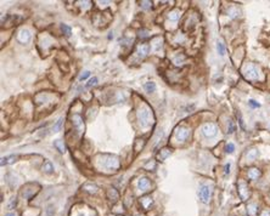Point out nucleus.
Returning a JSON list of instances; mask_svg holds the SVG:
<instances>
[{
	"label": "nucleus",
	"mask_w": 270,
	"mask_h": 216,
	"mask_svg": "<svg viewBox=\"0 0 270 216\" xmlns=\"http://www.w3.org/2000/svg\"><path fill=\"white\" fill-rule=\"evenodd\" d=\"M107 199L111 200L112 203H116L119 199V193L117 192L116 188H108L107 189Z\"/></svg>",
	"instance_id": "9"
},
{
	"label": "nucleus",
	"mask_w": 270,
	"mask_h": 216,
	"mask_svg": "<svg viewBox=\"0 0 270 216\" xmlns=\"http://www.w3.org/2000/svg\"><path fill=\"white\" fill-rule=\"evenodd\" d=\"M217 49H218V52H219L220 56H224V55H225V47H224V44H223V43L218 41V44H217Z\"/></svg>",
	"instance_id": "23"
},
{
	"label": "nucleus",
	"mask_w": 270,
	"mask_h": 216,
	"mask_svg": "<svg viewBox=\"0 0 270 216\" xmlns=\"http://www.w3.org/2000/svg\"><path fill=\"white\" fill-rule=\"evenodd\" d=\"M151 5H152L151 2H141V6H142L144 9H150Z\"/></svg>",
	"instance_id": "30"
},
{
	"label": "nucleus",
	"mask_w": 270,
	"mask_h": 216,
	"mask_svg": "<svg viewBox=\"0 0 270 216\" xmlns=\"http://www.w3.org/2000/svg\"><path fill=\"white\" fill-rule=\"evenodd\" d=\"M62 123H63V118H58L57 122L55 123V125L52 126V130H54V131H60V129H61V126H62Z\"/></svg>",
	"instance_id": "22"
},
{
	"label": "nucleus",
	"mask_w": 270,
	"mask_h": 216,
	"mask_svg": "<svg viewBox=\"0 0 270 216\" xmlns=\"http://www.w3.org/2000/svg\"><path fill=\"white\" fill-rule=\"evenodd\" d=\"M172 154V149L170 148H168V147H165V148H163V149H161V152L157 154V159L158 160H161V162H163L164 159H167L169 155Z\"/></svg>",
	"instance_id": "12"
},
{
	"label": "nucleus",
	"mask_w": 270,
	"mask_h": 216,
	"mask_svg": "<svg viewBox=\"0 0 270 216\" xmlns=\"http://www.w3.org/2000/svg\"><path fill=\"white\" fill-rule=\"evenodd\" d=\"M98 84V78H93V79H90L89 81H88V84L85 85V87H92V86H94V85H96Z\"/></svg>",
	"instance_id": "24"
},
{
	"label": "nucleus",
	"mask_w": 270,
	"mask_h": 216,
	"mask_svg": "<svg viewBox=\"0 0 270 216\" xmlns=\"http://www.w3.org/2000/svg\"><path fill=\"white\" fill-rule=\"evenodd\" d=\"M235 151V146H234V143H229V145H226V153H232Z\"/></svg>",
	"instance_id": "28"
},
{
	"label": "nucleus",
	"mask_w": 270,
	"mask_h": 216,
	"mask_svg": "<svg viewBox=\"0 0 270 216\" xmlns=\"http://www.w3.org/2000/svg\"><path fill=\"white\" fill-rule=\"evenodd\" d=\"M169 20H172V21H178L179 20V14L176 12V11H173V12H170L169 14Z\"/></svg>",
	"instance_id": "25"
},
{
	"label": "nucleus",
	"mask_w": 270,
	"mask_h": 216,
	"mask_svg": "<svg viewBox=\"0 0 270 216\" xmlns=\"http://www.w3.org/2000/svg\"><path fill=\"white\" fill-rule=\"evenodd\" d=\"M83 189L84 191H86L88 193H90V194H95L96 192H98V186L96 185H94V183H90V182H88V183H85L84 186H83Z\"/></svg>",
	"instance_id": "13"
},
{
	"label": "nucleus",
	"mask_w": 270,
	"mask_h": 216,
	"mask_svg": "<svg viewBox=\"0 0 270 216\" xmlns=\"http://www.w3.org/2000/svg\"><path fill=\"white\" fill-rule=\"evenodd\" d=\"M235 129H236V126H235V124H234V122H229V129H228V133L229 134H232L234 131H235Z\"/></svg>",
	"instance_id": "27"
},
{
	"label": "nucleus",
	"mask_w": 270,
	"mask_h": 216,
	"mask_svg": "<svg viewBox=\"0 0 270 216\" xmlns=\"http://www.w3.org/2000/svg\"><path fill=\"white\" fill-rule=\"evenodd\" d=\"M257 155H258V152H257L255 149H252V151L248 153V155H247V157H248V159H249V160H253V159H254Z\"/></svg>",
	"instance_id": "26"
},
{
	"label": "nucleus",
	"mask_w": 270,
	"mask_h": 216,
	"mask_svg": "<svg viewBox=\"0 0 270 216\" xmlns=\"http://www.w3.org/2000/svg\"><path fill=\"white\" fill-rule=\"evenodd\" d=\"M259 176H260V171H259L258 169L252 168V169L248 170V177H249L251 180H257Z\"/></svg>",
	"instance_id": "15"
},
{
	"label": "nucleus",
	"mask_w": 270,
	"mask_h": 216,
	"mask_svg": "<svg viewBox=\"0 0 270 216\" xmlns=\"http://www.w3.org/2000/svg\"><path fill=\"white\" fill-rule=\"evenodd\" d=\"M138 117H139V120H140V124L141 126L146 128L148 125H151V112L147 107H144V108H140V111L138 113Z\"/></svg>",
	"instance_id": "1"
},
{
	"label": "nucleus",
	"mask_w": 270,
	"mask_h": 216,
	"mask_svg": "<svg viewBox=\"0 0 270 216\" xmlns=\"http://www.w3.org/2000/svg\"><path fill=\"white\" fill-rule=\"evenodd\" d=\"M148 51H150V46H148V44H140L139 46H138V49H136V54H138V56L139 57H146L147 55H148Z\"/></svg>",
	"instance_id": "6"
},
{
	"label": "nucleus",
	"mask_w": 270,
	"mask_h": 216,
	"mask_svg": "<svg viewBox=\"0 0 270 216\" xmlns=\"http://www.w3.org/2000/svg\"><path fill=\"white\" fill-rule=\"evenodd\" d=\"M54 146H55V148H56L60 153H65V152H66V146H65L63 141L56 140V141H54Z\"/></svg>",
	"instance_id": "14"
},
{
	"label": "nucleus",
	"mask_w": 270,
	"mask_h": 216,
	"mask_svg": "<svg viewBox=\"0 0 270 216\" xmlns=\"http://www.w3.org/2000/svg\"><path fill=\"white\" fill-rule=\"evenodd\" d=\"M140 203H141L144 209H148L151 206V204H152V199L150 197H144V198L140 199Z\"/></svg>",
	"instance_id": "17"
},
{
	"label": "nucleus",
	"mask_w": 270,
	"mask_h": 216,
	"mask_svg": "<svg viewBox=\"0 0 270 216\" xmlns=\"http://www.w3.org/2000/svg\"><path fill=\"white\" fill-rule=\"evenodd\" d=\"M144 87H145V90H146L147 92H150V93L156 91V84H155L153 81H148V83H146Z\"/></svg>",
	"instance_id": "19"
},
{
	"label": "nucleus",
	"mask_w": 270,
	"mask_h": 216,
	"mask_svg": "<svg viewBox=\"0 0 270 216\" xmlns=\"http://www.w3.org/2000/svg\"><path fill=\"white\" fill-rule=\"evenodd\" d=\"M16 159H17V155H9V157H5V158H2V165L12 164Z\"/></svg>",
	"instance_id": "16"
},
{
	"label": "nucleus",
	"mask_w": 270,
	"mask_h": 216,
	"mask_svg": "<svg viewBox=\"0 0 270 216\" xmlns=\"http://www.w3.org/2000/svg\"><path fill=\"white\" fill-rule=\"evenodd\" d=\"M116 216H123V215H116Z\"/></svg>",
	"instance_id": "35"
},
{
	"label": "nucleus",
	"mask_w": 270,
	"mask_h": 216,
	"mask_svg": "<svg viewBox=\"0 0 270 216\" xmlns=\"http://www.w3.org/2000/svg\"><path fill=\"white\" fill-rule=\"evenodd\" d=\"M249 106H251V107H253V108H258L260 104H259V103H257L254 100H249Z\"/></svg>",
	"instance_id": "31"
},
{
	"label": "nucleus",
	"mask_w": 270,
	"mask_h": 216,
	"mask_svg": "<svg viewBox=\"0 0 270 216\" xmlns=\"http://www.w3.org/2000/svg\"><path fill=\"white\" fill-rule=\"evenodd\" d=\"M229 172H230V164H226V165H225V174L228 175Z\"/></svg>",
	"instance_id": "33"
},
{
	"label": "nucleus",
	"mask_w": 270,
	"mask_h": 216,
	"mask_svg": "<svg viewBox=\"0 0 270 216\" xmlns=\"http://www.w3.org/2000/svg\"><path fill=\"white\" fill-rule=\"evenodd\" d=\"M104 166L107 168V169H112V170H116L118 166H119V162H118V158L115 157V155H106V159L102 162Z\"/></svg>",
	"instance_id": "2"
},
{
	"label": "nucleus",
	"mask_w": 270,
	"mask_h": 216,
	"mask_svg": "<svg viewBox=\"0 0 270 216\" xmlns=\"http://www.w3.org/2000/svg\"><path fill=\"white\" fill-rule=\"evenodd\" d=\"M217 131H218L217 125H215V124H212V123L206 124V125L202 128V133H203V135H205L206 137H213V136H215V135H217Z\"/></svg>",
	"instance_id": "4"
},
{
	"label": "nucleus",
	"mask_w": 270,
	"mask_h": 216,
	"mask_svg": "<svg viewBox=\"0 0 270 216\" xmlns=\"http://www.w3.org/2000/svg\"><path fill=\"white\" fill-rule=\"evenodd\" d=\"M190 136V130L185 126H180L176 131V137L179 141H186Z\"/></svg>",
	"instance_id": "5"
},
{
	"label": "nucleus",
	"mask_w": 270,
	"mask_h": 216,
	"mask_svg": "<svg viewBox=\"0 0 270 216\" xmlns=\"http://www.w3.org/2000/svg\"><path fill=\"white\" fill-rule=\"evenodd\" d=\"M198 195H200V199L202 203L205 204H208L209 203V198H211V189L207 185H202L198 189Z\"/></svg>",
	"instance_id": "3"
},
{
	"label": "nucleus",
	"mask_w": 270,
	"mask_h": 216,
	"mask_svg": "<svg viewBox=\"0 0 270 216\" xmlns=\"http://www.w3.org/2000/svg\"><path fill=\"white\" fill-rule=\"evenodd\" d=\"M17 40H18L21 44H27V43L31 40V33H29L27 29L21 31L20 34L17 35Z\"/></svg>",
	"instance_id": "7"
},
{
	"label": "nucleus",
	"mask_w": 270,
	"mask_h": 216,
	"mask_svg": "<svg viewBox=\"0 0 270 216\" xmlns=\"http://www.w3.org/2000/svg\"><path fill=\"white\" fill-rule=\"evenodd\" d=\"M260 216H270V210H264V211H262Z\"/></svg>",
	"instance_id": "32"
},
{
	"label": "nucleus",
	"mask_w": 270,
	"mask_h": 216,
	"mask_svg": "<svg viewBox=\"0 0 270 216\" xmlns=\"http://www.w3.org/2000/svg\"><path fill=\"white\" fill-rule=\"evenodd\" d=\"M245 75H246L248 79H257L259 74H258V70H257V68H255L254 66H249V67H247Z\"/></svg>",
	"instance_id": "8"
},
{
	"label": "nucleus",
	"mask_w": 270,
	"mask_h": 216,
	"mask_svg": "<svg viewBox=\"0 0 270 216\" xmlns=\"http://www.w3.org/2000/svg\"><path fill=\"white\" fill-rule=\"evenodd\" d=\"M89 75H90V72H89V70H85V72H84V73H83V74L79 77V80H80V81H83V80H85V79H86Z\"/></svg>",
	"instance_id": "29"
},
{
	"label": "nucleus",
	"mask_w": 270,
	"mask_h": 216,
	"mask_svg": "<svg viewBox=\"0 0 270 216\" xmlns=\"http://www.w3.org/2000/svg\"><path fill=\"white\" fill-rule=\"evenodd\" d=\"M150 180L148 178H146V177H142V178H140L139 180V182H138V187H139V189L140 191H142V192H145V191H147L148 188H150Z\"/></svg>",
	"instance_id": "10"
},
{
	"label": "nucleus",
	"mask_w": 270,
	"mask_h": 216,
	"mask_svg": "<svg viewBox=\"0 0 270 216\" xmlns=\"http://www.w3.org/2000/svg\"><path fill=\"white\" fill-rule=\"evenodd\" d=\"M72 123H73V125H74L75 129L82 130V128H83V118H82L79 114H73V117H72Z\"/></svg>",
	"instance_id": "11"
},
{
	"label": "nucleus",
	"mask_w": 270,
	"mask_h": 216,
	"mask_svg": "<svg viewBox=\"0 0 270 216\" xmlns=\"http://www.w3.org/2000/svg\"><path fill=\"white\" fill-rule=\"evenodd\" d=\"M61 31L63 32V34H65L66 37H71V34H72V29H71V27L67 26V25H61Z\"/></svg>",
	"instance_id": "21"
},
{
	"label": "nucleus",
	"mask_w": 270,
	"mask_h": 216,
	"mask_svg": "<svg viewBox=\"0 0 270 216\" xmlns=\"http://www.w3.org/2000/svg\"><path fill=\"white\" fill-rule=\"evenodd\" d=\"M257 212H258V208L255 204H249L248 205V215L249 216H257Z\"/></svg>",
	"instance_id": "20"
},
{
	"label": "nucleus",
	"mask_w": 270,
	"mask_h": 216,
	"mask_svg": "<svg viewBox=\"0 0 270 216\" xmlns=\"http://www.w3.org/2000/svg\"><path fill=\"white\" fill-rule=\"evenodd\" d=\"M5 216H16V215H15L14 212H8V214H6Z\"/></svg>",
	"instance_id": "34"
},
{
	"label": "nucleus",
	"mask_w": 270,
	"mask_h": 216,
	"mask_svg": "<svg viewBox=\"0 0 270 216\" xmlns=\"http://www.w3.org/2000/svg\"><path fill=\"white\" fill-rule=\"evenodd\" d=\"M43 171L46 174H52L54 172V165L50 162H45L43 165Z\"/></svg>",
	"instance_id": "18"
}]
</instances>
